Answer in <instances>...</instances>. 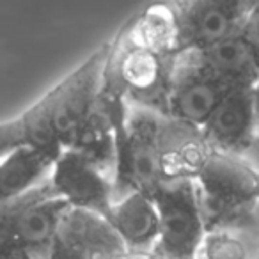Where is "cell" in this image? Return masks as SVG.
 <instances>
[{"label": "cell", "instance_id": "1", "mask_svg": "<svg viewBox=\"0 0 259 259\" xmlns=\"http://www.w3.org/2000/svg\"><path fill=\"white\" fill-rule=\"evenodd\" d=\"M208 153L201 130L126 101L115 141L114 199L135 190L153 195L167 181L194 178Z\"/></svg>", "mask_w": 259, "mask_h": 259}, {"label": "cell", "instance_id": "2", "mask_svg": "<svg viewBox=\"0 0 259 259\" xmlns=\"http://www.w3.org/2000/svg\"><path fill=\"white\" fill-rule=\"evenodd\" d=\"M110 50L112 41L101 45L25 112L16 115L23 142L57 153L75 144L103 89Z\"/></svg>", "mask_w": 259, "mask_h": 259}, {"label": "cell", "instance_id": "3", "mask_svg": "<svg viewBox=\"0 0 259 259\" xmlns=\"http://www.w3.org/2000/svg\"><path fill=\"white\" fill-rule=\"evenodd\" d=\"M208 229L247 227L259 206V172L243 155L211 151L194 174Z\"/></svg>", "mask_w": 259, "mask_h": 259}, {"label": "cell", "instance_id": "4", "mask_svg": "<svg viewBox=\"0 0 259 259\" xmlns=\"http://www.w3.org/2000/svg\"><path fill=\"white\" fill-rule=\"evenodd\" d=\"M176 59L135 39L122 29L112 39L105 82L128 103L163 112Z\"/></svg>", "mask_w": 259, "mask_h": 259}, {"label": "cell", "instance_id": "5", "mask_svg": "<svg viewBox=\"0 0 259 259\" xmlns=\"http://www.w3.org/2000/svg\"><path fill=\"white\" fill-rule=\"evenodd\" d=\"M153 199L158 211V241L153 254L163 259H197L208 224L194 178L160 185Z\"/></svg>", "mask_w": 259, "mask_h": 259}, {"label": "cell", "instance_id": "6", "mask_svg": "<svg viewBox=\"0 0 259 259\" xmlns=\"http://www.w3.org/2000/svg\"><path fill=\"white\" fill-rule=\"evenodd\" d=\"M233 87L208 69L194 54L178 55L167 89L163 114L190 128L202 130Z\"/></svg>", "mask_w": 259, "mask_h": 259}, {"label": "cell", "instance_id": "7", "mask_svg": "<svg viewBox=\"0 0 259 259\" xmlns=\"http://www.w3.org/2000/svg\"><path fill=\"white\" fill-rule=\"evenodd\" d=\"M47 187L69 208L107 217L114 202V174L73 148L61 151Z\"/></svg>", "mask_w": 259, "mask_h": 259}, {"label": "cell", "instance_id": "8", "mask_svg": "<svg viewBox=\"0 0 259 259\" xmlns=\"http://www.w3.org/2000/svg\"><path fill=\"white\" fill-rule=\"evenodd\" d=\"M130 252L105 215L68 208L48 259H128Z\"/></svg>", "mask_w": 259, "mask_h": 259}, {"label": "cell", "instance_id": "9", "mask_svg": "<svg viewBox=\"0 0 259 259\" xmlns=\"http://www.w3.org/2000/svg\"><path fill=\"white\" fill-rule=\"evenodd\" d=\"M69 206L47 183L16 201L15 247L27 259H48L59 226Z\"/></svg>", "mask_w": 259, "mask_h": 259}, {"label": "cell", "instance_id": "10", "mask_svg": "<svg viewBox=\"0 0 259 259\" xmlns=\"http://www.w3.org/2000/svg\"><path fill=\"white\" fill-rule=\"evenodd\" d=\"M170 6L176 18L180 54L204 50L240 30L233 6L222 0H170Z\"/></svg>", "mask_w": 259, "mask_h": 259}, {"label": "cell", "instance_id": "11", "mask_svg": "<svg viewBox=\"0 0 259 259\" xmlns=\"http://www.w3.org/2000/svg\"><path fill=\"white\" fill-rule=\"evenodd\" d=\"M201 134L211 151L245 156L257 135L252 87H233L222 98Z\"/></svg>", "mask_w": 259, "mask_h": 259}, {"label": "cell", "instance_id": "12", "mask_svg": "<svg viewBox=\"0 0 259 259\" xmlns=\"http://www.w3.org/2000/svg\"><path fill=\"white\" fill-rule=\"evenodd\" d=\"M107 220L130 255L151 254L158 241V211L153 195L146 192H126L114 199Z\"/></svg>", "mask_w": 259, "mask_h": 259}, {"label": "cell", "instance_id": "13", "mask_svg": "<svg viewBox=\"0 0 259 259\" xmlns=\"http://www.w3.org/2000/svg\"><path fill=\"white\" fill-rule=\"evenodd\" d=\"M61 153L20 142L0 158V202H13L41 188L48 181Z\"/></svg>", "mask_w": 259, "mask_h": 259}, {"label": "cell", "instance_id": "14", "mask_svg": "<svg viewBox=\"0 0 259 259\" xmlns=\"http://www.w3.org/2000/svg\"><path fill=\"white\" fill-rule=\"evenodd\" d=\"M190 54L231 87H252L259 76V55L240 34Z\"/></svg>", "mask_w": 259, "mask_h": 259}, {"label": "cell", "instance_id": "15", "mask_svg": "<svg viewBox=\"0 0 259 259\" xmlns=\"http://www.w3.org/2000/svg\"><path fill=\"white\" fill-rule=\"evenodd\" d=\"M257 233L247 227L208 229L197 259H254Z\"/></svg>", "mask_w": 259, "mask_h": 259}, {"label": "cell", "instance_id": "16", "mask_svg": "<svg viewBox=\"0 0 259 259\" xmlns=\"http://www.w3.org/2000/svg\"><path fill=\"white\" fill-rule=\"evenodd\" d=\"M15 209L16 201L0 202V259L16 252L15 247Z\"/></svg>", "mask_w": 259, "mask_h": 259}, {"label": "cell", "instance_id": "17", "mask_svg": "<svg viewBox=\"0 0 259 259\" xmlns=\"http://www.w3.org/2000/svg\"><path fill=\"white\" fill-rule=\"evenodd\" d=\"M241 37L254 48V52L259 55V4L248 13L247 18L241 22L240 30H238Z\"/></svg>", "mask_w": 259, "mask_h": 259}, {"label": "cell", "instance_id": "18", "mask_svg": "<svg viewBox=\"0 0 259 259\" xmlns=\"http://www.w3.org/2000/svg\"><path fill=\"white\" fill-rule=\"evenodd\" d=\"M22 135H20V128L16 124V119H8V121H0V158L6 155L11 148L20 144Z\"/></svg>", "mask_w": 259, "mask_h": 259}, {"label": "cell", "instance_id": "19", "mask_svg": "<svg viewBox=\"0 0 259 259\" xmlns=\"http://www.w3.org/2000/svg\"><path fill=\"white\" fill-rule=\"evenodd\" d=\"M257 4H259V0H233V4L231 6H233L234 13H236L238 20H240V25H241V22L248 16V13H250Z\"/></svg>", "mask_w": 259, "mask_h": 259}, {"label": "cell", "instance_id": "20", "mask_svg": "<svg viewBox=\"0 0 259 259\" xmlns=\"http://www.w3.org/2000/svg\"><path fill=\"white\" fill-rule=\"evenodd\" d=\"M245 156H247V160L255 167V170L259 172V132H257V135H255L252 146L248 148V151L245 153Z\"/></svg>", "mask_w": 259, "mask_h": 259}, {"label": "cell", "instance_id": "21", "mask_svg": "<svg viewBox=\"0 0 259 259\" xmlns=\"http://www.w3.org/2000/svg\"><path fill=\"white\" fill-rule=\"evenodd\" d=\"M252 100H254V112H255V122H257V132H259V76L255 83L252 85Z\"/></svg>", "mask_w": 259, "mask_h": 259}, {"label": "cell", "instance_id": "22", "mask_svg": "<svg viewBox=\"0 0 259 259\" xmlns=\"http://www.w3.org/2000/svg\"><path fill=\"white\" fill-rule=\"evenodd\" d=\"M250 229H252V231H255V233H259V206H257V209H255L254 217H252Z\"/></svg>", "mask_w": 259, "mask_h": 259}, {"label": "cell", "instance_id": "23", "mask_svg": "<svg viewBox=\"0 0 259 259\" xmlns=\"http://www.w3.org/2000/svg\"><path fill=\"white\" fill-rule=\"evenodd\" d=\"M128 259H163V257H160V255H156V254H141V255H128Z\"/></svg>", "mask_w": 259, "mask_h": 259}, {"label": "cell", "instance_id": "24", "mask_svg": "<svg viewBox=\"0 0 259 259\" xmlns=\"http://www.w3.org/2000/svg\"><path fill=\"white\" fill-rule=\"evenodd\" d=\"M6 259H27L25 255H22V254H18V252H15V254H11L9 257H6Z\"/></svg>", "mask_w": 259, "mask_h": 259}, {"label": "cell", "instance_id": "25", "mask_svg": "<svg viewBox=\"0 0 259 259\" xmlns=\"http://www.w3.org/2000/svg\"><path fill=\"white\" fill-rule=\"evenodd\" d=\"M222 2H227V4H233V0H222Z\"/></svg>", "mask_w": 259, "mask_h": 259}]
</instances>
